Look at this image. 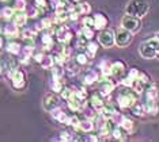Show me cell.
<instances>
[{
	"mask_svg": "<svg viewBox=\"0 0 159 142\" xmlns=\"http://www.w3.org/2000/svg\"><path fill=\"white\" fill-rule=\"evenodd\" d=\"M150 10V4L147 0H131L125 8L128 15H133L137 18H143Z\"/></svg>",
	"mask_w": 159,
	"mask_h": 142,
	"instance_id": "obj_1",
	"label": "cell"
},
{
	"mask_svg": "<svg viewBox=\"0 0 159 142\" xmlns=\"http://www.w3.org/2000/svg\"><path fill=\"white\" fill-rule=\"evenodd\" d=\"M159 50V38H151V39H147V41H144L142 45H140V56L143 58H147V60H150V58H154L157 56Z\"/></svg>",
	"mask_w": 159,
	"mask_h": 142,
	"instance_id": "obj_2",
	"label": "cell"
},
{
	"mask_svg": "<svg viewBox=\"0 0 159 142\" xmlns=\"http://www.w3.org/2000/svg\"><path fill=\"white\" fill-rule=\"evenodd\" d=\"M136 99H137V92L133 88L131 89V87H126L118 95V104H120L121 108H131L136 103Z\"/></svg>",
	"mask_w": 159,
	"mask_h": 142,
	"instance_id": "obj_3",
	"label": "cell"
},
{
	"mask_svg": "<svg viewBox=\"0 0 159 142\" xmlns=\"http://www.w3.org/2000/svg\"><path fill=\"white\" fill-rule=\"evenodd\" d=\"M132 41V31L126 30V28H120L116 31V45L120 47L128 46Z\"/></svg>",
	"mask_w": 159,
	"mask_h": 142,
	"instance_id": "obj_4",
	"label": "cell"
},
{
	"mask_svg": "<svg viewBox=\"0 0 159 142\" xmlns=\"http://www.w3.org/2000/svg\"><path fill=\"white\" fill-rule=\"evenodd\" d=\"M121 26L124 28H126V30L135 32L137 30H140V26H142V23H140V18L133 16V15H128V14H126V16L122 18Z\"/></svg>",
	"mask_w": 159,
	"mask_h": 142,
	"instance_id": "obj_5",
	"label": "cell"
},
{
	"mask_svg": "<svg viewBox=\"0 0 159 142\" xmlns=\"http://www.w3.org/2000/svg\"><path fill=\"white\" fill-rule=\"evenodd\" d=\"M98 41L103 47H111L116 43V32L109 30V28L107 30L103 28L98 37Z\"/></svg>",
	"mask_w": 159,
	"mask_h": 142,
	"instance_id": "obj_6",
	"label": "cell"
},
{
	"mask_svg": "<svg viewBox=\"0 0 159 142\" xmlns=\"http://www.w3.org/2000/svg\"><path fill=\"white\" fill-rule=\"evenodd\" d=\"M56 37H57V41H59V42L68 43L71 41V38H72V32H71V30L67 26L60 24V26L56 28Z\"/></svg>",
	"mask_w": 159,
	"mask_h": 142,
	"instance_id": "obj_7",
	"label": "cell"
},
{
	"mask_svg": "<svg viewBox=\"0 0 159 142\" xmlns=\"http://www.w3.org/2000/svg\"><path fill=\"white\" fill-rule=\"evenodd\" d=\"M25 84H26L25 73L20 71V69H16V71L12 73V76H11V85H12V88L20 89V88H23V87H25Z\"/></svg>",
	"mask_w": 159,
	"mask_h": 142,
	"instance_id": "obj_8",
	"label": "cell"
},
{
	"mask_svg": "<svg viewBox=\"0 0 159 142\" xmlns=\"http://www.w3.org/2000/svg\"><path fill=\"white\" fill-rule=\"evenodd\" d=\"M114 89V83L109 79V76H103L99 80V91L102 95H109L111 93V91Z\"/></svg>",
	"mask_w": 159,
	"mask_h": 142,
	"instance_id": "obj_9",
	"label": "cell"
},
{
	"mask_svg": "<svg viewBox=\"0 0 159 142\" xmlns=\"http://www.w3.org/2000/svg\"><path fill=\"white\" fill-rule=\"evenodd\" d=\"M126 72V67L122 61H116L111 64V76L117 79H124V75Z\"/></svg>",
	"mask_w": 159,
	"mask_h": 142,
	"instance_id": "obj_10",
	"label": "cell"
},
{
	"mask_svg": "<svg viewBox=\"0 0 159 142\" xmlns=\"http://www.w3.org/2000/svg\"><path fill=\"white\" fill-rule=\"evenodd\" d=\"M3 35L4 37H8V38H16L19 35V28L15 23H8L6 26H3Z\"/></svg>",
	"mask_w": 159,
	"mask_h": 142,
	"instance_id": "obj_11",
	"label": "cell"
},
{
	"mask_svg": "<svg viewBox=\"0 0 159 142\" xmlns=\"http://www.w3.org/2000/svg\"><path fill=\"white\" fill-rule=\"evenodd\" d=\"M57 104H59V99H57V96H55V95H48L44 100V108L50 112L57 107Z\"/></svg>",
	"mask_w": 159,
	"mask_h": 142,
	"instance_id": "obj_12",
	"label": "cell"
},
{
	"mask_svg": "<svg viewBox=\"0 0 159 142\" xmlns=\"http://www.w3.org/2000/svg\"><path fill=\"white\" fill-rule=\"evenodd\" d=\"M27 16L26 14L23 12V11H20V10H16L15 11V14H14V16H12V22L16 24L18 27H22L26 24V20H27Z\"/></svg>",
	"mask_w": 159,
	"mask_h": 142,
	"instance_id": "obj_13",
	"label": "cell"
},
{
	"mask_svg": "<svg viewBox=\"0 0 159 142\" xmlns=\"http://www.w3.org/2000/svg\"><path fill=\"white\" fill-rule=\"evenodd\" d=\"M67 101H68V107H70L72 111H80L82 107H83V103H86L84 100L79 99L76 95H74V96H72L70 100H67Z\"/></svg>",
	"mask_w": 159,
	"mask_h": 142,
	"instance_id": "obj_14",
	"label": "cell"
},
{
	"mask_svg": "<svg viewBox=\"0 0 159 142\" xmlns=\"http://www.w3.org/2000/svg\"><path fill=\"white\" fill-rule=\"evenodd\" d=\"M106 24H107V19L105 15L97 14V15L94 16V28H95V30H103V28L106 27Z\"/></svg>",
	"mask_w": 159,
	"mask_h": 142,
	"instance_id": "obj_15",
	"label": "cell"
},
{
	"mask_svg": "<svg viewBox=\"0 0 159 142\" xmlns=\"http://www.w3.org/2000/svg\"><path fill=\"white\" fill-rule=\"evenodd\" d=\"M90 101H91L93 108H95V110H98V111L102 110V107L105 105L103 99H102V93L101 92L99 93H94L91 96V99H90Z\"/></svg>",
	"mask_w": 159,
	"mask_h": 142,
	"instance_id": "obj_16",
	"label": "cell"
},
{
	"mask_svg": "<svg viewBox=\"0 0 159 142\" xmlns=\"http://www.w3.org/2000/svg\"><path fill=\"white\" fill-rule=\"evenodd\" d=\"M71 10L75 11L79 15H87V14H90V11H91V7H90L89 3H79V4H75Z\"/></svg>",
	"mask_w": 159,
	"mask_h": 142,
	"instance_id": "obj_17",
	"label": "cell"
},
{
	"mask_svg": "<svg viewBox=\"0 0 159 142\" xmlns=\"http://www.w3.org/2000/svg\"><path fill=\"white\" fill-rule=\"evenodd\" d=\"M144 110L148 114H152V115L158 114V104L155 101V99H147L146 103H144Z\"/></svg>",
	"mask_w": 159,
	"mask_h": 142,
	"instance_id": "obj_18",
	"label": "cell"
},
{
	"mask_svg": "<svg viewBox=\"0 0 159 142\" xmlns=\"http://www.w3.org/2000/svg\"><path fill=\"white\" fill-rule=\"evenodd\" d=\"M71 4L68 0H57L56 3V12H70L71 11Z\"/></svg>",
	"mask_w": 159,
	"mask_h": 142,
	"instance_id": "obj_19",
	"label": "cell"
},
{
	"mask_svg": "<svg viewBox=\"0 0 159 142\" xmlns=\"http://www.w3.org/2000/svg\"><path fill=\"white\" fill-rule=\"evenodd\" d=\"M41 42H42V46H44V50L45 52H49L53 46V38L49 32H45L44 35L41 37Z\"/></svg>",
	"mask_w": 159,
	"mask_h": 142,
	"instance_id": "obj_20",
	"label": "cell"
},
{
	"mask_svg": "<svg viewBox=\"0 0 159 142\" xmlns=\"http://www.w3.org/2000/svg\"><path fill=\"white\" fill-rule=\"evenodd\" d=\"M52 116L56 121H59L60 123H67V121H68V115L63 110H57V108H55V110L52 111Z\"/></svg>",
	"mask_w": 159,
	"mask_h": 142,
	"instance_id": "obj_21",
	"label": "cell"
},
{
	"mask_svg": "<svg viewBox=\"0 0 159 142\" xmlns=\"http://www.w3.org/2000/svg\"><path fill=\"white\" fill-rule=\"evenodd\" d=\"M78 130H80L82 133H90V131H93L94 130V123L91 121H80V125H79L76 127Z\"/></svg>",
	"mask_w": 159,
	"mask_h": 142,
	"instance_id": "obj_22",
	"label": "cell"
},
{
	"mask_svg": "<svg viewBox=\"0 0 159 142\" xmlns=\"http://www.w3.org/2000/svg\"><path fill=\"white\" fill-rule=\"evenodd\" d=\"M101 115L103 116V118H113V116L116 115V110L113 105L110 104H106L102 107V110H101Z\"/></svg>",
	"mask_w": 159,
	"mask_h": 142,
	"instance_id": "obj_23",
	"label": "cell"
},
{
	"mask_svg": "<svg viewBox=\"0 0 159 142\" xmlns=\"http://www.w3.org/2000/svg\"><path fill=\"white\" fill-rule=\"evenodd\" d=\"M39 64H41V67L44 69H50L56 64V60H55V57H52V56H45Z\"/></svg>",
	"mask_w": 159,
	"mask_h": 142,
	"instance_id": "obj_24",
	"label": "cell"
},
{
	"mask_svg": "<svg viewBox=\"0 0 159 142\" xmlns=\"http://www.w3.org/2000/svg\"><path fill=\"white\" fill-rule=\"evenodd\" d=\"M120 126L124 129V131H126V133H131L132 130H133V122L131 121V119L125 118V116H122V118H121Z\"/></svg>",
	"mask_w": 159,
	"mask_h": 142,
	"instance_id": "obj_25",
	"label": "cell"
},
{
	"mask_svg": "<svg viewBox=\"0 0 159 142\" xmlns=\"http://www.w3.org/2000/svg\"><path fill=\"white\" fill-rule=\"evenodd\" d=\"M97 52H98V43L97 42H89L87 46H86V54H87L90 58H93L94 56H95Z\"/></svg>",
	"mask_w": 159,
	"mask_h": 142,
	"instance_id": "obj_26",
	"label": "cell"
},
{
	"mask_svg": "<svg viewBox=\"0 0 159 142\" xmlns=\"http://www.w3.org/2000/svg\"><path fill=\"white\" fill-rule=\"evenodd\" d=\"M97 80H98V73H97L95 71H90L87 75L84 76V84H87V85H90V84H93V83H95Z\"/></svg>",
	"mask_w": 159,
	"mask_h": 142,
	"instance_id": "obj_27",
	"label": "cell"
},
{
	"mask_svg": "<svg viewBox=\"0 0 159 142\" xmlns=\"http://www.w3.org/2000/svg\"><path fill=\"white\" fill-rule=\"evenodd\" d=\"M7 52L10 54H12V56H16V54L20 53V45L16 42H10L7 45Z\"/></svg>",
	"mask_w": 159,
	"mask_h": 142,
	"instance_id": "obj_28",
	"label": "cell"
},
{
	"mask_svg": "<svg viewBox=\"0 0 159 142\" xmlns=\"http://www.w3.org/2000/svg\"><path fill=\"white\" fill-rule=\"evenodd\" d=\"M14 14H15V11H14L12 7H4V8L2 10V16L3 19H12Z\"/></svg>",
	"mask_w": 159,
	"mask_h": 142,
	"instance_id": "obj_29",
	"label": "cell"
},
{
	"mask_svg": "<svg viewBox=\"0 0 159 142\" xmlns=\"http://www.w3.org/2000/svg\"><path fill=\"white\" fill-rule=\"evenodd\" d=\"M50 88H52L53 92L59 93V92H61V91H63V84H61V81H60V80L53 79L52 81H50Z\"/></svg>",
	"mask_w": 159,
	"mask_h": 142,
	"instance_id": "obj_30",
	"label": "cell"
},
{
	"mask_svg": "<svg viewBox=\"0 0 159 142\" xmlns=\"http://www.w3.org/2000/svg\"><path fill=\"white\" fill-rule=\"evenodd\" d=\"M89 56L87 54H84V53H79L76 58H75V62H76L78 65H80V67H83V65H86L89 62Z\"/></svg>",
	"mask_w": 159,
	"mask_h": 142,
	"instance_id": "obj_31",
	"label": "cell"
},
{
	"mask_svg": "<svg viewBox=\"0 0 159 142\" xmlns=\"http://www.w3.org/2000/svg\"><path fill=\"white\" fill-rule=\"evenodd\" d=\"M132 112L135 114L136 116H142L143 112H146V110H144V104H139V103H135L132 105Z\"/></svg>",
	"mask_w": 159,
	"mask_h": 142,
	"instance_id": "obj_32",
	"label": "cell"
},
{
	"mask_svg": "<svg viewBox=\"0 0 159 142\" xmlns=\"http://www.w3.org/2000/svg\"><path fill=\"white\" fill-rule=\"evenodd\" d=\"M80 32L83 35H84L87 39H93L94 37V27H89V26H83Z\"/></svg>",
	"mask_w": 159,
	"mask_h": 142,
	"instance_id": "obj_33",
	"label": "cell"
},
{
	"mask_svg": "<svg viewBox=\"0 0 159 142\" xmlns=\"http://www.w3.org/2000/svg\"><path fill=\"white\" fill-rule=\"evenodd\" d=\"M52 75H53V79L60 80L64 76V69L60 68V67H53L52 68Z\"/></svg>",
	"mask_w": 159,
	"mask_h": 142,
	"instance_id": "obj_34",
	"label": "cell"
},
{
	"mask_svg": "<svg viewBox=\"0 0 159 142\" xmlns=\"http://www.w3.org/2000/svg\"><path fill=\"white\" fill-rule=\"evenodd\" d=\"M66 125H70V126H72V127H75V129H76V127H78L79 125H80V119H79L76 115L68 116V121H67Z\"/></svg>",
	"mask_w": 159,
	"mask_h": 142,
	"instance_id": "obj_35",
	"label": "cell"
},
{
	"mask_svg": "<svg viewBox=\"0 0 159 142\" xmlns=\"http://www.w3.org/2000/svg\"><path fill=\"white\" fill-rule=\"evenodd\" d=\"M76 46L79 47V49H83V47L87 46V38H86L84 35L82 34V32H79V35H78V43H76Z\"/></svg>",
	"mask_w": 159,
	"mask_h": 142,
	"instance_id": "obj_36",
	"label": "cell"
},
{
	"mask_svg": "<svg viewBox=\"0 0 159 142\" xmlns=\"http://www.w3.org/2000/svg\"><path fill=\"white\" fill-rule=\"evenodd\" d=\"M22 37L25 41H27V42H33L34 41V37H35V32L34 31H30V30H25L22 32Z\"/></svg>",
	"mask_w": 159,
	"mask_h": 142,
	"instance_id": "obj_37",
	"label": "cell"
},
{
	"mask_svg": "<svg viewBox=\"0 0 159 142\" xmlns=\"http://www.w3.org/2000/svg\"><path fill=\"white\" fill-rule=\"evenodd\" d=\"M74 95H75V92L71 88H63V91H61V97L66 100H70Z\"/></svg>",
	"mask_w": 159,
	"mask_h": 142,
	"instance_id": "obj_38",
	"label": "cell"
},
{
	"mask_svg": "<svg viewBox=\"0 0 159 142\" xmlns=\"http://www.w3.org/2000/svg\"><path fill=\"white\" fill-rule=\"evenodd\" d=\"M158 95V91L155 87H151V88L147 89V99H155Z\"/></svg>",
	"mask_w": 159,
	"mask_h": 142,
	"instance_id": "obj_39",
	"label": "cell"
},
{
	"mask_svg": "<svg viewBox=\"0 0 159 142\" xmlns=\"http://www.w3.org/2000/svg\"><path fill=\"white\" fill-rule=\"evenodd\" d=\"M122 130H124V129H122L121 126H117L113 130V133H111V134H113V137L116 138V140H121V138H122Z\"/></svg>",
	"mask_w": 159,
	"mask_h": 142,
	"instance_id": "obj_40",
	"label": "cell"
},
{
	"mask_svg": "<svg viewBox=\"0 0 159 142\" xmlns=\"http://www.w3.org/2000/svg\"><path fill=\"white\" fill-rule=\"evenodd\" d=\"M53 23H55V22H53L52 19H49V18H44V19L41 20V24H42L44 28H50L53 26Z\"/></svg>",
	"mask_w": 159,
	"mask_h": 142,
	"instance_id": "obj_41",
	"label": "cell"
},
{
	"mask_svg": "<svg viewBox=\"0 0 159 142\" xmlns=\"http://www.w3.org/2000/svg\"><path fill=\"white\" fill-rule=\"evenodd\" d=\"M83 26L94 27V18H91V16H84V18H83Z\"/></svg>",
	"mask_w": 159,
	"mask_h": 142,
	"instance_id": "obj_42",
	"label": "cell"
},
{
	"mask_svg": "<svg viewBox=\"0 0 159 142\" xmlns=\"http://www.w3.org/2000/svg\"><path fill=\"white\" fill-rule=\"evenodd\" d=\"M75 95H76V96L79 97V99L80 100H84L86 101V97H87V92H86V89H79V91H76V92H75Z\"/></svg>",
	"mask_w": 159,
	"mask_h": 142,
	"instance_id": "obj_43",
	"label": "cell"
},
{
	"mask_svg": "<svg viewBox=\"0 0 159 142\" xmlns=\"http://www.w3.org/2000/svg\"><path fill=\"white\" fill-rule=\"evenodd\" d=\"M60 140L61 141H72L74 138H72V136L68 131H61L60 134Z\"/></svg>",
	"mask_w": 159,
	"mask_h": 142,
	"instance_id": "obj_44",
	"label": "cell"
},
{
	"mask_svg": "<svg viewBox=\"0 0 159 142\" xmlns=\"http://www.w3.org/2000/svg\"><path fill=\"white\" fill-rule=\"evenodd\" d=\"M15 8L16 10H20V11H23L25 8H26V3H25V0H16L15 2Z\"/></svg>",
	"mask_w": 159,
	"mask_h": 142,
	"instance_id": "obj_45",
	"label": "cell"
},
{
	"mask_svg": "<svg viewBox=\"0 0 159 142\" xmlns=\"http://www.w3.org/2000/svg\"><path fill=\"white\" fill-rule=\"evenodd\" d=\"M44 57H45V54H42V53H35L34 54V58H35V61H37V62H41Z\"/></svg>",
	"mask_w": 159,
	"mask_h": 142,
	"instance_id": "obj_46",
	"label": "cell"
},
{
	"mask_svg": "<svg viewBox=\"0 0 159 142\" xmlns=\"http://www.w3.org/2000/svg\"><path fill=\"white\" fill-rule=\"evenodd\" d=\"M89 141H98V137H97V136H90Z\"/></svg>",
	"mask_w": 159,
	"mask_h": 142,
	"instance_id": "obj_47",
	"label": "cell"
},
{
	"mask_svg": "<svg viewBox=\"0 0 159 142\" xmlns=\"http://www.w3.org/2000/svg\"><path fill=\"white\" fill-rule=\"evenodd\" d=\"M71 2H74V3H76V2H79V0H71Z\"/></svg>",
	"mask_w": 159,
	"mask_h": 142,
	"instance_id": "obj_48",
	"label": "cell"
},
{
	"mask_svg": "<svg viewBox=\"0 0 159 142\" xmlns=\"http://www.w3.org/2000/svg\"><path fill=\"white\" fill-rule=\"evenodd\" d=\"M157 56H158V57H159V50H158V53H157Z\"/></svg>",
	"mask_w": 159,
	"mask_h": 142,
	"instance_id": "obj_49",
	"label": "cell"
},
{
	"mask_svg": "<svg viewBox=\"0 0 159 142\" xmlns=\"http://www.w3.org/2000/svg\"><path fill=\"white\" fill-rule=\"evenodd\" d=\"M2 2H7V0H2Z\"/></svg>",
	"mask_w": 159,
	"mask_h": 142,
	"instance_id": "obj_50",
	"label": "cell"
}]
</instances>
